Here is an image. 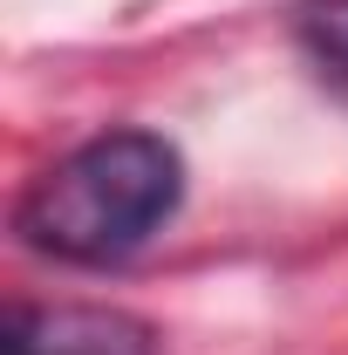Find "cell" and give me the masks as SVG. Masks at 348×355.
<instances>
[{
  "label": "cell",
  "mask_w": 348,
  "mask_h": 355,
  "mask_svg": "<svg viewBox=\"0 0 348 355\" xmlns=\"http://www.w3.org/2000/svg\"><path fill=\"white\" fill-rule=\"evenodd\" d=\"M177 198H184V157H177L171 137L103 130L21 191L14 232L42 260L116 266L171 225Z\"/></svg>",
  "instance_id": "6da1fadb"
},
{
  "label": "cell",
  "mask_w": 348,
  "mask_h": 355,
  "mask_svg": "<svg viewBox=\"0 0 348 355\" xmlns=\"http://www.w3.org/2000/svg\"><path fill=\"white\" fill-rule=\"evenodd\" d=\"M0 355H157V328L143 314L96 308V301H55V308H14Z\"/></svg>",
  "instance_id": "7a4b0ae2"
},
{
  "label": "cell",
  "mask_w": 348,
  "mask_h": 355,
  "mask_svg": "<svg viewBox=\"0 0 348 355\" xmlns=\"http://www.w3.org/2000/svg\"><path fill=\"white\" fill-rule=\"evenodd\" d=\"M301 42L335 76H348V0H314V7H301Z\"/></svg>",
  "instance_id": "3957f363"
}]
</instances>
